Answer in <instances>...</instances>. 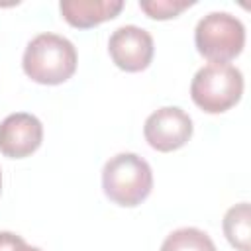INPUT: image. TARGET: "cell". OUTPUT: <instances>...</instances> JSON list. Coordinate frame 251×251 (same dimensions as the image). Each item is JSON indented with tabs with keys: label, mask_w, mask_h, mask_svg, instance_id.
I'll return each mask as SVG.
<instances>
[{
	"label": "cell",
	"mask_w": 251,
	"mask_h": 251,
	"mask_svg": "<svg viewBox=\"0 0 251 251\" xmlns=\"http://www.w3.org/2000/svg\"><path fill=\"white\" fill-rule=\"evenodd\" d=\"M43 139V126L39 118L27 112H16L0 122V153L10 159H24L31 155Z\"/></svg>",
	"instance_id": "obj_7"
},
{
	"label": "cell",
	"mask_w": 251,
	"mask_h": 251,
	"mask_svg": "<svg viewBox=\"0 0 251 251\" xmlns=\"http://www.w3.org/2000/svg\"><path fill=\"white\" fill-rule=\"evenodd\" d=\"M161 251H216L212 237L198 227H180L169 233Z\"/></svg>",
	"instance_id": "obj_10"
},
{
	"label": "cell",
	"mask_w": 251,
	"mask_h": 251,
	"mask_svg": "<svg viewBox=\"0 0 251 251\" xmlns=\"http://www.w3.org/2000/svg\"><path fill=\"white\" fill-rule=\"evenodd\" d=\"M251 214L249 204L239 202L224 216V233L237 251H251Z\"/></svg>",
	"instance_id": "obj_9"
},
{
	"label": "cell",
	"mask_w": 251,
	"mask_h": 251,
	"mask_svg": "<svg viewBox=\"0 0 251 251\" xmlns=\"http://www.w3.org/2000/svg\"><path fill=\"white\" fill-rule=\"evenodd\" d=\"M243 94V75L229 63H208L190 84V96L208 114H222L235 106Z\"/></svg>",
	"instance_id": "obj_3"
},
{
	"label": "cell",
	"mask_w": 251,
	"mask_h": 251,
	"mask_svg": "<svg viewBox=\"0 0 251 251\" xmlns=\"http://www.w3.org/2000/svg\"><path fill=\"white\" fill-rule=\"evenodd\" d=\"M24 73L39 84H61L76 71L75 45L57 33L35 35L24 51Z\"/></svg>",
	"instance_id": "obj_1"
},
{
	"label": "cell",
	"mask_w": 251,
	"mask_h": 251,
	"mask_svg": "<svg viewBox=\"0 0 251 251\" xmlns=\"http://www.w3.org/2000/svg\"><path fill=\"white\" fill-rule=\"evenodd\" d=\"M0 188H2V175H0Z\"/></svg>",
	"instance_id": "obj_13"
},
{
	"label": "cell",
	"mask_w": 251,
	"mask_h": 251,
	"mask_svg": "<svg viewBox=\"0 0 251 251\" xmlns=\"http://www.w3.org/2000/svg\"><path fill=\"white\" fill-rule=\"evenodd\" d=\"M124 8V0H61L59 10L73 27H94L116 18Z\"/></svg>",
	"instance_id": "obj_8"
},
{
	"label": "cell",
	"mask_w": 251,
	"mask_h": 251,
	"mask_svg": "<svg viewBox=\"0 0 251 251\" xmlns=\"http://www.w3.org/2000/svg\"><path fill=\"white\" fill-rule=\"evenodd\" d=\"M192 4L194 0H139V8L149 18H155V20L175 18Z\"/></svg>",
	"instance_id": "obj_11"
},
{
	"label": "cell",
	"mask_w": 251,
	"mask_h": 251,
	"mask_svg": "<svg viewBox=\"0 0 251 251\" xmlns=\"http://www.w3.org/2000/svg\"><path fill=\"white\" fill-rule=\"evenodd\" d=\"M143 135L153 149L169 153L192 137V120L178 106H163L145 120Z\"/></svg>",
	"instance_id": "obj_5"
},
{
	"label": "cell",
	"mask_w": 251,
	"mask_h": 251,
	"mask_svg": "<svg viewBox=\"0 0 251 251\" xmlns=\"http://www.w3.org/2000/svg\"><path fill=\"white\" fill-rule=\"evenodd\" d=\"M108 51L116 67L127 73H137L149 67L153 59V37L139 25H120L108 41Z\"/></svg>",
	"instance_id": "obj_6"
},
{
	"label": "cell",
	"mask_w": 251,
	"mask_h": 251,
	"mask_svg": "<svg viewBox=\"0 0 251 251\" xmlns=\"http://www.w3.org/2000/svg\"><path fill=\"white\" fill-rule=\"evenodd\" d=\"M102 188L114 204L133 208L149 196L153 171L137 153H118L102 169Z\"/></svg>",
	"instance_id": "obj_2"
},
{
	"label": "cell",
	"mask_w": 251,
	"mask_h": 251,
	"mask_svg": "<svg viewBox=\"0 0 251 251\" xmlns=\"http://www.w3.org/2000/svg\"><path fill=\"white\" fill-rule=\"evenodd\" d=\"M194 43L210 63H227L245 45V25L229 12H210L198 20Z\"/></svg>",
	"instance_id": "obj_4"
},
{
	"label": "cell",
	"mask_w": 251,
	"mask_h": 251,
	"mask_svg": "<svg viewBox=\"0 0 251 251\" xmlns=\"http://www.w3.org/2000/svg\"><path fill=\"white\" fill-rule=\"evenodd\" d=\"M0 251H43L25 243V239L14 231H0Z\"/></svg>",
	"instance_id": "obj_12"
}]
</instances>
